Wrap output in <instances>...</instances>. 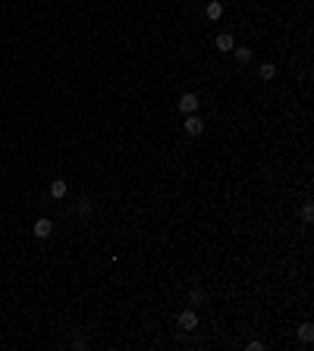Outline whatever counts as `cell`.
Returning a JSON list of instances; mask_svg holds the SVG:
<instances>
[{
    "instance_id": "6da1fadb",
    "label": "cell",
    "mask_w": 314,
    "mask_h": 351,
    "mask_svg": "<svg viewBox=\"0 0 314 351\" xmlns=\"http://www.w3.org/2000/svg\"><path fill=\"white\" fill-rule=\"evenodd\" d=\"M176 323H179V329H185V333H192V329L198 326V314H195V310H182Z\"/></svg>"
},
{
    "instance_id": "7a4b0ae2",
    "label": "cell",
    "mask_w": 314,
    "mask_h": 351,
    "mask_svg": "<svg viewBox=\"0 0 314 351\" xmlns=\"http://www.w3.org/2000/svg\"><path fill=\"white\" fill-rule=\"evenodd\" d=\"M198 104H201V101H198V94H192V91L179 97V110H182V113H195Z\"/></svg>"
},
{
    "instance_id": "3957f363",
    "label": "cell",
    "mask_w": 314,
    "mask_h": 351,
    "mask_svg": "<svg viewBox=\"0 0 314 351\" xmlns=\"http://www.w3.org/2000/svg\"><path fill=\"white\" fill-rule=\"evenodd\" d=\"M185 132H189V135H201V132H204V119L195 116V113H189V119H185Z\"/></svg>"
},
{
    "instance_id": "277c9868",
    "label": "cell",
    "mask_w": 314,
    "mask_h": 351,
    "mask_svg": "<svg viewBox=\"0 0 314 351\" xmlns=\"http://www.w3.org/2000/svg\"><path fill=\"white\" fill-rule=\"evenodd\" d=\"M204 13H208V19H211V22H217V19L223 16V3H220V0H211Z\"/></svg>"
},
{
    "instance_id": "5b68a950",
    "label": "cell",
    "mask_w": 314,
    "mask_h": 351,
    "mask_svg": "<svg viewBox=\"0 0 314 351\" xmlns=\"http://www.w3.org/2000/svg\"><path fill=\"white\" fill-rule=\"evenodd\" d=\"M50 232H53V223H50V220H38V223H35V235H38V238H48Z\"/></svg>"
},
{
    "instance_id": "8992f818",
    "label": "cell",
    "mask_w": 314,
    "mask_h": 351,
    "mask_svg": "<svg viewBox=\"0 0 314 351\" xmlns=\"http://www.w3.org/2000/svg\"><path fill=\"white\" fill-rule=\"evenodd\" d=\"M66 191H69V188H66V182H63V179L50 182V198H57V201H60V198H66Z\"/></svg>"
},
{
    "instance_id": "52a82bcc",
    "label": "cell",
    "mask_w": 314,
    "mask_h": 351,
    "mask_svg": "<svg viewBox=\"0 0 314 351\" xmlns=\"http://www.w3.org/2000/svg\"><path fill=\"white\" fill-rule=\"evenodd\" d=\"M217 50H232V35H217Z\"/></svg>"
},
{
    "instance_id": "ba28073f",
    "label": "cell",
    "mask_w": 314,
    "mask_h": 351,
    "mask_svg": "<svg viewBox=\"0 0 314 351\" xmlns=\"http://www.w3.org/2000/svg\"><path fill=\"white\" fill-rule=\"evenodd\" d=\"M298 339H302V342H311V339H314L311 323H302V326H298Z\"/></svg>"
},
{
    "instance_id": "9c48e42d",
    "label": "cell",
    "mask_w": 314,
    "mask_h": 351,
    "mask_svg": "<svg viewBox=\"0 0 314 351\" xmlns=\"http://www.w3.org/2000/svg\"><path fill=\"white\" fill-rule=\"evenodd\" d=\"M273 76H277V69H273L270 63H264V66H261V78H264V82H270Z\"/></svg>"
},
{
    "instance_id": "30bf717a",
    "label": "cell",
    "mask_w": 314,
    "mask_h": 351,
    "mask_svg": "<svg viewBox=\"0 0 314 351\" xmlns=\"http://www.w3.org/2000/svg\"><path fill=\"white\" fill-rule=\"evenodd\" d=\"M236 60H239V63H248V60H251V50L248 47H239L236 50Z\"/></svg>"
},
{
    "instance_id": "8fae6325",
    "label": "cell",
    "mask_w": 314,
    "mask_h": 351,
    "mask_svg": "<svg viewBox=\"0 0 314 351\" xmlns=\"http://www.w3.org/2000/svg\"><path fill=\"white\" fill-rule=\"evenodd\" d=\"M302 220H305V223L314 220V207H311V204H305V207H302Z\"/></svg>"
},
{
    "instance_id": "7c38bea8",
    "label": "cell",
    "mask_w": 314,
    "mask_h": 351,
    "mask_svg": "<svg viewBox=\"0 0 314 351\" xmlns=\"http://www.w3.org/2000/svg\"><path fill=\"white\" fill-rule=\"evenodd\" d=\"M189 298H192V307H198V304H204V295H201V292H192Z\"/></svg>"
},
{
    "instance_id": "4fadbf2b",
    "label": "cell",
    "mask_w": 314,
    "mask_h": 351,
    "mask_svg": "<svg viewBox=\"0 0 314 351\" xmlns=\"http://www.w3.org/2000/svg\"><path fill=\"white\" fill-rule=\"evenodd\" d=\"M245 348H248V351H264V345H261V342H248Z\"/></svg>"
}]
</instances>
